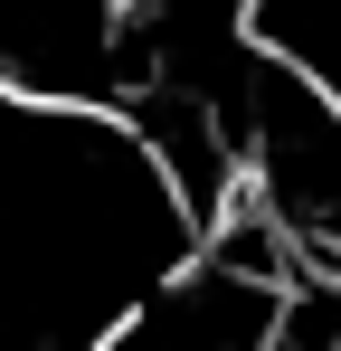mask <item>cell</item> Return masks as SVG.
<instances>
[{
  "instance_id": "1",
  "label": "cell",
  "mask_w": 341,
  "mask_h": 351,
  "mask_svg": "<svg viewBox=\"0 0 341 351\" xmlns=\"http://www.w3.org/2000/svg\"><path fill=\"white\" fill-rule=\"evenodd\" d=\"M190 256L123 123L0 105V351H105Z\"/></svg>"
},
{
  "instance_id": "2",
  "label": "cell",
  "mask_w": 341,
  "mask_h": 351,
  "mask_svg": "<svg viewBox=\"0 0 341 351\" xmlns=\"http://www.w3.org/2000/svg\"><path fill=\"white\" fill-rule=\"evenodd\" d=\"M152 86V10L114 0H0V105L123 123Z\"/></svg>"
}]
</instances>
